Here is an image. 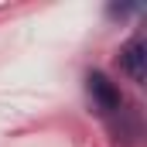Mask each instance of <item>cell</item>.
<instances>
[{
	"mask_svg": "<svg viewBox=\"0 0 147 147\" xmlns=\"http://www.w3.org/2000/svg\"><path fill=\"white\" fill-rule=\"evenodd\" d=\"M144 65H147V45L144 38H130L120 48V69L130 75L134 82H144Z\"/></svg>",
	"mask_w": 147,
	"mask_h": 147,
	"instance_id": "2",
	"label": "cell"
},
{
	"mask_svg": "<svg viewBox=\"0 0 147 147\" xmlns=\"http://www.w3.org/2000/svg\"><path fill=\"white\" fill-rule=\"evenodd\" d=\"M86 89H89L92 103H96L99 110H106V113H116L120 106H123L120 89H116V86H113V82H110L103 72H89V75H86Z\"/></svg>",
	"mask_w": 147,
	"mask_h": 147,
	"instance_id": "1",
	"label": "cell"
}]
</instances>
